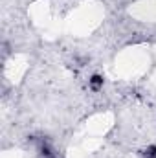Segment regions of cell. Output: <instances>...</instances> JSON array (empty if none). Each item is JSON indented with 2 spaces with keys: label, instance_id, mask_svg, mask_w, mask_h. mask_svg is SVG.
Wrapping results in <instances>:
<instances>
[{
  "label": "cell",
  "instance_id": "1",
  "mask_svg": "<svg viewBox=\"0 0 156 158\" xmlns=\"http://www.w3.org/2000/svg\"><path fill=\"white\" fill-rule=\"evenodd\" d=\"M88 85H90V88L94 92H99L103 88V85H105V79H103V76H99V74H94L92 77L88 79Z\"/></svg>",
  "mask_w": 156,
  "mask_h": 158
},
{
  "label": "cell",
  "instance_id": "2",
  "mask_svg": "<svg viewBox=\"0 0 156 158\" xmlns=\"http://www.w3.org/2000/svg\"><path fill=\"white\" fill-rule=\"evenodd\" d=\"M142 156L143 158H156V145H149L147 149L142 151Z\"/></svg>",
  "mask_w": 156,
  "mask_h": 158
}]
</instances>
